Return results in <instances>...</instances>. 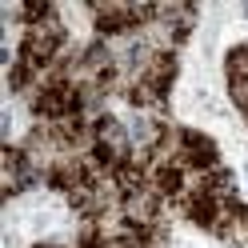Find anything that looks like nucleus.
Returning <instances> with one entry per match:
<instances>
[{
	"label": "nucleus",
	"mask_w": 248,
	"mask_h": 248,
	"mask_svg": "<svg viewBox=\"0 0 248 248\" xmlns=\"http://www.w3.org/2000/svg\"><path fill=\"white\" fill-rule=\"evenodd\" d=\"M224 76H228V84L248 80V44H236V48L224 52Z\"/></svg>",
	"instance_id": "1"
}]
</instances>
